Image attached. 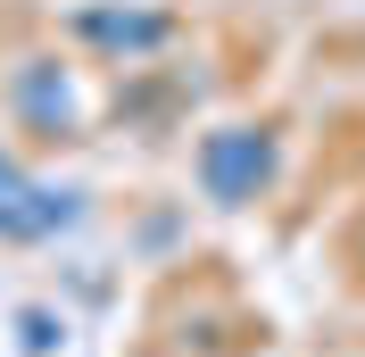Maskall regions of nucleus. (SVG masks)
Returning <instances> with one entry per match:
<instances>
[{
    "label": "nucleus",
    "instance_id": "obj_1",
    "mask_svg": "<svg viewBox=\"0 0 365 357\" xmlns=\"http://www.w3.org/2000/svg\"><path fill=\"white\" fill-rule=\"evenodd\" d=\"M266 166H274L266 134H241V125H232V134H207V141H200V183H207L225 208L250 200L257 183H266Z\"/></svg>",
    "mask_w": 365,
    "mask_h": 357
}]
</instances>
